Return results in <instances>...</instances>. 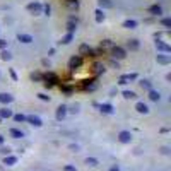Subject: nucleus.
Masks as SVG:
<instances>
[{
	"label": "nucleus",
	"mask_w": 171,
	"mask_h": 171,
	"mask_svg": "<svg viewBox=\"0 0 171 171\" xmlns=\"http://www.w3.org/2000/svg\"><path fill=\"white\" fill-rule=\"evenodd\" d=\"M27 10H29L31 14H41L43 5L39 4V2H31V4L27 5Z\"/></svg>",
	"instance_id": "f257e3e1"
},
{
	"label": "nucleus",
	"mask_w": 171,
	"mask_h": 171,
	"mask_svg": "<svg viewBox=\"0 0 171 171\" xmlns=\"http://www.w3.org/2000/svg\"><path fill=\"white\" fill-rule=\"evenodd\" d=\"M118 139H120V142H123V144H128V142L132 140V133L127 132V130H123V132H120V133H118Z\"/></svg>",
	"instance_id": "f03ea898"
},
{
	"label": "nucleus",
	"mask_w": 171,
	"mask_h": 171,
	"mask_svg": "<svg viewBox=\"0 0 171 171\" xmlns=\"http://www.w3.org/2000/svg\"><path fill=\"white\" fill-rule=\"evenodd\" d=\"M26 122H29L31 125H34V127H41V125H43L41 118H39V116H34V115H31V116H26Z\"/></svg>",
	"instance_id": "7ed1b4c3"
},
{
	"label": "nucleus",
	"mask_w": 171,
	"mask_h": 171,
	"mask_svg": "<svg viewBox=\"0 0 171 171\" xmlns=\"http://www.w3.org/2000/svg\"><path fill=\"white\" fill-rule=\"evenodd\" d=\"M113 56L118 58V60L125 58V50H123V48H120V46H115V48H113Z\"/></svg>",
	"instance_id": "20e7f679"
},
{
	"label": "nucleus",
	"mask_w": 171,
	"mask_h": 171,
	"mask_svg": "<svg viewBox=\"0 0 171 171\" xmlns=\"http://www.w3.org/2000/svg\"><path fill=\"white\" fill-rule=\"evenodd\" d=\"M65 115H67V106H58L56 108V120H64L65 118Z\"/></svg>",
	"instance_id": "39448f33"
},
{
	"label": "nucleus",
	"mask_w": 171,
	"mask_h": 171,
	"mask_svg": "<svg viewBox=\"0 0 171 171\" xmlns=\"http://www.w3.org/2000/svg\"><path fill=\"white\" fill-rule=\"evenodd\" d=\"M81 64H82L81 56H72V58H70V62H68V67H70V68H77Z\"/></svg>",
	"instance_id": "423d86ee"
},
{
	"label": "nucleus",
	"mask_w": 171,
	"mask_h": 171,
	"mask_svg": "<svg viewBox=\"0 0 171 171\" xmlns=\"http://www.w3.org/2000/svg\"><path fill=\"white\" fill-rule=\"evenodd\" d=\"M17 38H19V41H21V43H26V45H29V43H33V41H34L31 34H19Z\"/></svg>",
	"instance_id": "0eeeda50"
},
{
	"label": "nucleus",
	"mask_w": 171,
	"mask_h": 171,
	"mask_svg": "<svg viewBox=\"0 0 171 171\" xmlns=\"http://www.w3.org/2000/svg\"><path fill=\"white\" fill-rule=\"evenodd\" d=\"M12 96H10V94L9 93H2L0 94V103H4V104H9V103H12Z\"/></svg>",
	"instance_id": "6e6552de"
},
{
	"label": "nucleus",
	"mask_w": 171,
	"mask_h": 171,
	"mask_svg": "<svg viewBox=\"0 0 171 171\" xmlns=\"http://www.w3.org/2000/svg\"><path fill=\"white\" fill-rule=\"evenodd\" d=\"M135 110L139 111V113H149V108H147V104H144V103H137Z\"/></svg>",
	"instance_id": "1a4fd4ad"
},
{
	"label": "nucleus",
	"mask_w": 171,
	"mask_h": 171,
	"mask_svg": "<svg viewBox=\"0 0 171 171\" xmlns=\"http://www.w3.org/2000/svg\"><path fill=\"white\" fill-rule=\"evenodd\" d=\"M10 135H12L14 139H22L24 132H22V130H17V128H10Z\"/></svg>",
	"instance_id": "9d476101"
},
{
	"label": "nucleus",
	"mask_w": 171,
	"mask_h": 171,
	"mask_svg": "<svg viewBox=\"0 0 171 171\" xmlns=\"http://www.w3.org/2000/svg\"><path fill=\"white\" fill-rule=\"evenodd\" d=\"M17 162V158H14V156H5L4 159V164H7V166H14Z\"/></svg>",
	"instance_id": "9b49d317"
},
{
	"label": "nucleus",
	"mask_w": 171,
	"mask_h": 171,
	"mask_svg": "<svg viewBox=\"0 0 171 171\" xmlns=\"http://www.w3.org/2000/svg\"><path fill=\"white\" fill-rule=\"evenodd\" d=\"M159 98H161V94L158 93V91H149V99H152V101H159Z\"/></svg>",
	"instance_id": "f8f14e48"
},
{
	"label": "nucleus",
	"mask_w": 171,
	"mask_h": 171,
	"mask_svg": "<svg viewBox=\"0 0 171 171\" xmlns=\"http://www.w3.org/2000/svg\"><path fill=\"white\" fill-rule=\"evenodd\" d=\"M12 116V111L4 108V110H0V118H10Z\"/></svg>",
	"instance_id": "ddd939ff"
},
{
	"label": "nucleus",
	"mask_w": 171,
	"mask_h": 171,
	"mask_svg": "<svg viewBox=\"0 0 171 171\" xmlns=\"http://www.w3.org/2000/svg\"><path fill=\"white\" fill-rule=\"evenodd\" d=\"M158 62H159V64H169L171 58L168 55H158Z\"/></svg>",
	"instance_id": "4468645a"
},
{
	"label": "nucleus",
	"mask_w": 171,
	"mask_h": 171,
	"mask_svg": "<svg viewBox=\"0 0 171 171\" xmlns=\"http://www.w3.org/2000/svg\"><path fill=\"white\" fill-rule=\"evenodd\" d=\"M156 46H158L159 48V50H162V51H166V53H168V51H171V46H168V45H164V43H156Z\"/></svg>",
	"instance_id": "2eb2a0df"
},
{
	"label": "nucleus",
	"mask_w": 171,
	"mask_h": 171,
	"mask_svg": "<svg viewBox=\"0 0 171 171\" xmlns=\"http://www.w3.org/2000/svg\"><path fill=\"white\" fill-rule=\"evenodd\" d=\"M151 12H152L154 16H159V14H162V9L159 7V5H152V7H151Z\"/></svg>",
	"instance_id": "dca6fc26"
},
{
	"label": "nucleus",
	"mask_w": 171,
	"mask_h": 171,
	"mask_svg": "<svg viewBox=\"0 0 171 171\" xmlns=\"http://www.w3.org/2000/svg\"><path fill=\"white\" fill-rule=\"evenodd\" d=\"M101 111L103 113H113V106L111 104H101Z\"/></svg>",
	"instance_id": "f3484780"
},
{
	"label": "nucleus",
	"mask_w": 171,
	"mask_h": 171,
	"mask_svg": "<svg viewBox=\"0 0 171 171\" xmlns=\"http://www.w3.org/2000/svg\"><path fill=\"white\" fill-rule=\"evenodd\" d=\"M132 79H135V75H123V77H120V84H127V81H132Z\"/></svg>",
	"instance_id": "a211bd4d"
},
{
	"label": "nucleus",
	"mask_w": 171,
	"mask_h": 171,
	"mask_svg": "<svg viewBox=\"0 0 171 171\" xmlns=\"http://www.w3.org/2000/svg\"><path fill=\"white\" fill-rule=\"evenodd\" d=\"M123 26H125V27H128V29H133V27H137V22L135 21H125Z\"/></svg>",
	"instance_id": "6ab92c4d"
},
{
	"label": "nucleus",
	"mask_w": 171,
	"mask_h": 171,
	"mask_svg": "<svg viewBox=\"0 0 171 171\" xmlns=\"http://www.w3.org/2000/svg\"><path fill=\"white\" fill-rule=\"evenodd\" d=\"M123 96H125L127 99H133V98L137 96V94L133 93V91H123Z\"/></svg>",
	"instance_id": "aec40b11"
},
{
	"label": "nucleus",
	"mask_w": 171,
	"mask_h": 171,
	"mask_svg": "<svg viewBox=\"0 0 171 171\" xmlns=\"http://www.w3.org/2000/svg\"><path fill=\"white\" fill-rule=\"evenodd\" d=\"M45 81H46V82H45L46 86H53V81H55V75H51V74H50V75H46V77H45Z\"/></svg>",
	"instance_id": "412c9836"
},
{
	"label": "nucleus",
	"mask_w": 171,
	"mask_h": 171,
	"mask_svg": "<svg viewBox=\"0 0 171 171\" xmlns=\"http://www.w3.org/2000/svg\"><path fill=\"white\" fill-rule=\"evenodd\" d=\"M86 164H89V166H98V159L87 158V159H86Z\"/></svg>",
	"instance_id": "4be33fe9"
},
{
	"label": "nucleus",
	"mask_w": 171,
	"mask_h": 171,
	"mask_svg": "<svg viewBox=\"0 0 171 171\" xmlns=\"http://www.w3.org/2000/svg\"><path fill=\"white\" fill-rule=\"evenodd\" d=\"M72 38H74V36H72V33H68L67 36H64V38H62V43H65V45H67V43H70V41H72Z\"/></svg>",
	"instance_id": "5701e85b"
},
{
	"label": "nucleus",
	"mask_w": 171,
	"mask_h": 171,
	"mask_svg": "<svg viewBox=\"0 0 171 171\" xmlns=\"http://www.w3.org/2000/svg\"><path fill=\"white\" fill-rule=\"evenodd\" d=\"M103 19H104V14H103V10H96V21L101 22Z\"/></svg>",
	"instance_id": "b1692460"
},
{
	"label": "nucleus",
	"mask_w": 171,
	"mask_h": 171,
	"mask_svg": "<svg viewBox=\"0 0 171 171\" xmlns=\"http://www.w3.org/2000/svg\"><path fill=\"white\" fill-rule=\"evenodd\" d=\"M10 58H12V55L9 51H2V60H10Z\"/></svg>",
	"instance_id": "393cba45"
},
{
	"label": "nucleus",
	"mask_w": 171,
	"mask_h": 171,
	"mask_svg": "<svg viewBox=\"0 0 171 171\" xmlns=\"http://www.w3.org/2000/svg\"><path fill=\"white\" fill-rule=\"evenodd\" d=\"M162 26H166V27H171V19L169 17H166V19H162Z\"/></svg>",
	"instance_id": "a878e982"
},
{
	"label": "nucleus",
	"mask_w": 171,
	"mask_h": 171,
	"mask_svg": "<svg viewBox=\"0 0 171 171\" xmlns=\"http://www.w3.org/2000/svg\"><path fill=\"white\" fill-rule=\"evenodd\" d=\"M14 120H16V122H26V116L24 115H14Z\"/></svg>",
	"instance_id": "bb28decb"
},
{
	"label": "nucleus",
	"mask_w": 171,
	"mask_h": 171,
	"mask_svg": "<svg viewBox=\"0 0 171 171\" xmlns=\"http://www.w3.org/2000/svg\"><path fill=\"white\" fill-rule=\"evenodd\" d=\"M99 5H101V7H111V2H108V0H99Z\"/></svg>",
	"instance_id": "cd10ccee"
},
{
	"label": "nucleus",
	"mask_w": 171,
	"mask_h": 171,
	"mask_svg": "<svg viewBox=\"0 0 171 171\" xmlns=\"http://www.w3.org/2000/svg\"><path fill=\"white\" fill-rule=\"evenodd\" d=\"M128 46L132 48V50H135V48H137V46H139V43H137V39H132V41L128 43Z\"/></svg>",
	"instance_id": "c85d7f7f"
},
{
	"label": "nucleus",
	"mask_w": 171,
	"mask_h": 171,
	"mask_svg": "<svg viewBox=\"0 0 171 171\" xmlns=\"http://www.w3.org/2000/svg\"><path fill=\"white\" fill-rule=\"evenodd\" d=\"M87 51L91 53V48L87 46V45H82V46H81V53H87Z\"/></svg>",
	"instance_id": "c756f323"
},
{
	"label": "nucleus",
	"mask_w": 171,
	"mask_h": 171,
	"mask_svg": "<svg viewBox=\"0 0 171 171\" xmlns=\"http://www.w3.org/2000/svg\"><path fill=\"white\" fill-rule=\"evenodd\" d=\"M67 27H68V31H70V33H72V31L75 29V24H74V22L70 21V22H68V24H67Z\"/></svg>",
	"instance_id": "7c9ffc66"
},
{
	"label": "nucleus",
	"mask_w": 171,
	"mask_h": 171,
	"mask_svg": "<svg viewBox=\"0 0 171 171\" xmlns=\"http://www.w3.org/2000/svg\"><path fill=\"white\" fill-rule=\"evenodd\" d=\"M39 99H43V101H50V96H46V94H38Z\"/></svg>",
	"instance_id": "2f4dec72"
},
{
	"label": "nucleus",
	"mask_w": 171,
	"mask_h": 171,
	"mask_svg": "<svg viewBox=\"0 0 171 171\" xmlns=\"http://www.w3.org/2000/svg\"><path fill=\"white\" fill-rule=\"evenodd\" d=\"M68 149H70V151H72V152H77V151H79V145H68Z\"/></svg>",
	"instance_id": "473e14b6"
},
{
	"label": "nucleus",
	"mask_w": 171,
	"mask_h": 171,
	"mask_svg": "<svg viewBox=\"0 0 171 171\" xmlns=\"http://www.w3.org/2000/svg\"><path fill=\"white\" fill-rule=\"evenodd\" d=\"M142 87H145V89H151V84L147 81H144V82H142Z\"/></svg>",
	"instance_id": "72a5a7b5"
},
{
	"label": "nucleus",
	"mask_w": 171,
	"mask_h": 171,
	"mask_svg": "<svg viewBox=\"0 0 171 171\" xmlns=\"http://www.w3.org/2000/svg\"><path fill=\"white\" fill-rule=\"evenodd\" d=\"M33 81H39V79H41V75H39V74H33Z\"/></svg>",
	"instance_id": "f704fd0d"
},
{
	"label": "nucleus",
	"mask_w": 171,
	"mask_h": 171,
	"mask_svg": "<svg viewBox=\"0 0 171 171\" xmlns=\"http://www.w3.org/2000/svg\"><path fill=\"white\" fill-rule=\"evenodd\" d=\"M68 5H70V7H77V0H70V2H68Z\"/></svg>",
	"instance_id": "c9c22d12"
},
{
	"label": "nucleus",
	"mask_w": 171,
	"mask_h": 171,
	"mask_svg": "<svg viewBox=\"0 0 171 171\" xmlns=\"http://www.w3.org/2000/svg\"><path fill=\"white\" fill-rule=\"evenodd\" d=\"M7 46V41H4V39H0V50H2V48H5Z\"/></svg>",
	"instance_id": "e433bc0d"
},
{
	"label": "nucleus",
	"mask_w": 171,
	"mask_h": 171,
	"mask_svg": "<svg viewBox=\"0 0 171 171\" xmlns=\"http://www.w3.org/2000/svg\"><path fill=\"white\" fill-rule=\"evenodd\" d=\"M65 171H77L74 166H65Z\"/></svg>",
	"instance_id": "4c0bfd02"
},
{
	"label": "nucleus",
	"mask_w": 171,
	"mask_h": 171,
	"mask_svg": "<svg viewBox=\"0 0 171 171\" xmlns=\"http://www.w3.org/2000/svg\"><path fill=\"white\" fill-rule=\"evenodd\" d=\"M2 152H4V154H5V156H7V154H9V152H10V149H9V147H4V149H2Z\"/></svg>",
	"instance_id": "58836bf2"
},
{
	"label": "nucleus",
	"mask_w": 171,
	"mask_h": 171,
	"mask_svg": "<svg viewBox=\"0 0 171 171\" xmlns=\"http://www.w3.org/2000/svg\"><path fill=\"white\" fill-rule=\"evenodd\" d=\"M110 171H120V169H118V166H113V168H111Z\"/></svg>",
	"instance_id": "ea45409f"
},
{
	"label": "nucleus",
	"mask_w": 171,
	"mask_h": 171,
	"mask_svg": "<svg viewBox=\"0 0 171 171\" xmlns=\"http://www.w3.org/2000/svg\"><path fill=\"white\" fill-rule=\"evenodd\" d=\"M0 144H4V137L0 135Z\"/></svg>",
	"instance_id": "a19ab883"
},
{
	"label": "nucleus",
	"mask_w": 171,
	"mask_h": 171,
	"mask_svg": "<svg viewBox=\"0 0 171 171\" xmlns=\"http://www.w3.org/2000/svg\"><path fill=\"white\" fill-rule=\"evenodd\" d=\"M0 120H2V118H0Z\"/></svg>",
	"instance_id": "79ce46f5"
}]
</instances>
